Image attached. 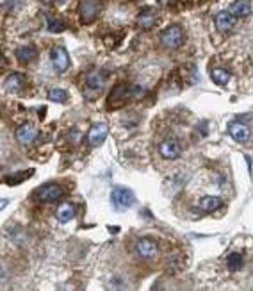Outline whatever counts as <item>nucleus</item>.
<instances>
[{"mask_svg":"<svg viewBox=\"0 0 253 291\" xmlns=\"http://www.w3.org/2000/svg\"><path fill=\"white\" fill-rule=\"evenodd\" d=\"M184 40H186V34H184V29L180 25H170L160 34V43L164 48H170V50L180 48L184 45Z\"/></svg>","mask_w":253,"mask_h":291,"instance_id":"1","label":"nucleus"},{"mask_svg":"<svg viewBox=\"0 0 253 291\" xmlns=\"http://www.w3.org/2000/svg\"><path fill=\"white\" fill-rule=\"evenodd\" d=\"M102 11V0H80L78 4V16H80V24L90 25L98 18Z\"/></svg>","mask_w":253,"mask_h":291,"instance_id":"2","label":"nucleus"},{"mask_svg":"<svg viewBox=\"0 0 253 291\" xmlns=\"http://www.w3.org/2000/svg\"><path fill=\"white\" fill-rule=\"evenodd\" d=\"M111 200H113V204L116 205L118 209H129L134 205L136 197H134V193L130 191L129 188L118 186V188H114L113 193H111Z\"/></svg>","mask_w":253,"mask_h":291,"instance_id":"3","label":"nucleus"},{"mask_svg":"<svg viewBox=\"0 0 253 291\" xmlns=\"http://www.w3.org/2000/svg\"><path fill=\"white\" fill-rule=\"evenodd\" d=\"M62 195H64V189L59 184H47L36 191V198H39L41 202H55Z\"/></svg>","mask_w":253,"mask_h":291,"instance_id":"4","label":"nucleus"},{"mask_svg":"<svg viewBox=\"0 0 253 291\" xmlns=\"http://www.w3.org/2000/svg\"><path fill=\"white\" fill-rule=\"evenodd\" d=\"M50 57H52V64L57 71H66L68 66H70V55H68L66 48L64 47H54L50 50Z\"/></svg>","mask_w":253,"mask_h":291,"instance_id":"5","label":"nucleus"},{"mask_svg":"<svg viewBox=\"0 0 253 291\" xmlns=\"http://www.w3.org/2000/svg\"><path fill=\"white\" fill-rule=\"evenodd\" d=\"M127 99H134V88L127 86V84H120L109 95V106H120V104L127 102Z\"/></svg>","mask_w":253,"mask_h":291,"instance_id":"6","label":"nucleus"},{"mask_svg":"<svg viewBox=\"0 0 253 291\" xmlns=\"http://www.w3.org/2000/svg\"><path fill=\"white\" fill-rule=\"evenodd\" d=\"M159 152L164 159H170V161H175V159L180 158L182 154V147L177 139H166L159 145Z\"/></svg>","mask_w":253,"mask_h":291,"instance_id":"7","label":"nucleus"},{"mask_svg":"<svg viewBox=\"0 0 253 291\" xmlns=\"http://www.w3.org/2000/svg\"><path fill=\"white\" fill-rule=\"evenodd\" d=\"M107 134H109V127L105 123H95V125H91L90 132H88V143L91 147L102 145L105 141V138H107Z\"/></svg>","mask_w":253,"mask_h":291,"instance_id":"8","label":"nucleus"},{"mask_svg":"<svg viewBox=\"0 0 253 291\" xmlns=\"http://www.w3.org/2000/svg\"><path fill=\"white\" fill-rule=\"evenodd\" d=\"M136 250L141 257H144V259H152V257L157 256L159 248H157V243L153 240H150V238H141V240L136 243Z\"/></svg>","mask_w":253,"mask_h":291,"instance_id":"9","label":"nucleus"},{"mask_svg":"<svg viewBox=\"0 0 253 291\" xmlns=\"http://www.w3.org/2000/svg\"><path fill=\"white\" fill-rule=\"evenodd\" d=\"M36 138H38V129L32 123H24L16 129V139L22 145H31Z\"/></svg>","mask_w":253,"mask_h":291,"instance_id":"10","label":"nucleus"},{"mask_svg":"<svg viewBox=\"0 0 253 291\" xmlns=\"http://www.w3.org/2000/svg\"><path fill=\"white\" fill-rule=\"evenodd\" d=\"M228 134H230V136H232V138H234L237 143H244V141H248V139H249V129H248V125H244V123H241V122L230 123Z\"/></svg>","mask_w":253,"mask_h":291,"instance_id":"11","label":"nucleus"},{"mask_svg":"<svg viewBox=\"0 0 253 291\" xmlns=\"http://www.w3.org/2000/svg\"><path fill=\"white\" fill-rule=\"evenodd\" d=\"M235 22H237V18H235L230 11H221L216 15V27H218L219 32L230 31V29L235 25Z\"/></svg>","mask_w":253,"mask_h":291,"instance_id":"12","label":"nucleus"},{"mask_svg":"<svg viewBox=\"0 0 253 291\" xmlns=\"http://www.w3.org/2000/svg\"><path fill=\"white\" fill-rule=\"evenodd\" d=\"M157 24V11L153 8H146L137 15V25L141 29H152Z\"/></svg>","mask_w":253,"mask_h":291,"instance_id":"13","label":"nucleus"},{"mask_svg":"<svg viewBox=\"0 0 253 291\" xmlns=\"http://www.w3.org/2000/svg\"><path fill=\"white\" fill-rule=\"evenodd\" d=\"M105 81H107L105 74H102V71H91V74H88V77H86V86L90 88V90H95L100 93L102 88L105 86Z\"/></svg>","mask_w":253,"mask_h":291,"instance_id":"14","label":"nucleus"},{"mask_svg":"<svg viewBox=\"0 0 253 291\" xmlns=\"http://www.w3.org/2000/svg\"><path fill=\"white\" fill-rule=\"evenodd\" d=\"M228 11L235 16V18H244L251 13V6H249L248 0H235L232 2V6L228 8Z\"/></svg>","mask_w":253,"mask_h":291,"instance_id":"15","label":"nucleus"},{"mask_svg":"<svg viewBox=\"0 0 253 291\" xmlns=\"http://www.w3.org/2000/svg\"><path fill=\"white\" fill-rule=\"evenodd\" d=\"M221 204L223 202L219 197L209 195V197H203L202 200L198 202V207H200V211H203V212H212V211H216V209L221 207Z\"/></svg>","mask_w":253,"mask_h":291,"instance_id":"16","label":"nucleus"},{"mask_svg":"<svg viewBox=\"0 0 253 291\" xmlns=\"http://www.w3.org/2000/svg\"><path fill=\"white\" fill-rule=\"evenodd\" d=\"M16 57L24 63H31L38 57V50L32 45H22V47L16 48Z\"/></svg>","mask_w":253,"mask_h":291,"instance_id":"17","label":"nucleus"},{"mask_svg":"<svg viewBox=\"0 0 253 291\" xmlns=\"http://www.w3.org/2000/svg\"><path fill=\"white\" fill-rule=\"evenodd\" d=\"M73 216H75V207L71 202H62L57 207V220L61 222V224H66V222H70Z\"/></svg>","mask_w":253,"mask_h":291,"instance_id":"18","label":"nucleus"},{"mask_svg":"<svg viewBox=\"0 0 253 291\" xmlns=\"http://www.w3.org/2000/svg\"><path fill=\"white\" fill-rule=\"evenodd\" d=\"M25 86V75L22 74H11L6 79V88L8 90H22V88Z\"/></svg>","mask_w":253,"mask_h":291,"instance_id":"19","label":"nucleus"},{"mask_svg":"<svg viewBox=\"0 0 253 291\" xmlns=\"http://www.w3.org/2000/svg\"><path fill=\"white\" fill-rule=\"evenodd\" d=\"M210 79L214 81L218 86H226V83L230 81V74L225 68H214V70L210 71Z\"/></svg>","mask_w":253,"mask_h":291,"instance_id":"20","label":"nucleus"},{"mask_svg":"<svg viewBox=\"0 0 253 291\" xmlns=\"http://www.w3.org/2000/svg\"><path fill=\"white\" fill-rule=\"evenodd\" d=\"M242 264H244L242 256L241 254H237V252H232V254L226 257V266H228L230 271H239L242 268Z\"/></svg>","mask_w":253,"mask_h":291,"instance_id":"21","label":"nucleus"},{"mask_svg":"<svg viewBox=\"0 0 253 291\" xmlns=\"http://www.w3.org/2000/svg\"><path fill=\"white\" fill-rule=\"evenodd\" d=\"M48 100L50 102H57V104H62L68 100V91L66 90H61V88H52L48 91Z\"/></svg>","mask_w":253,"mask_h":291,"instance_id":"22","label":"nucleus"},{"mask_svg":"<svg viewBox=\"0 0 253 291\" xmlns=\"http://www.w3.org/2000/svg\"><path fill=\"white\" fill-rule=\"evenodd\" d=\"M47 22H48V31H50V32L64 31V24H62L61 20H57V18H54V16H48Z\"/></svg>","mask_w":253,"mask_h":291,"instance_id":"23","label":"nucleus"},{"mask_svg":"<svg viewBox=\"0 0 253 291\" xmlns=\"http://www.w3.org/2000/svg\"><path fill=\"white\" fill-rule=\"evenodd\" d=\"M31 175H32V170H29V172H20L18 177H8L6 182H8V184H18V182H22L24 179H29Z\"/></svg>","mask_w":253,"mask_h":291,"instance_id":"24","label":"nucleus"},{"mask_svg":"<svg viewBox=\"0 0 253 291\" xmlns=\"http://www.w3.org/2000/svg\"><path fill=\"white\" fill-rule=\"evenodd\" d=\"M41 2H45V4H52V2H55V0H41Z\"/></svg>","mask_w":253,"mask_h":291,"instance_id":"25","label":"nucleus"}]
</instances>
